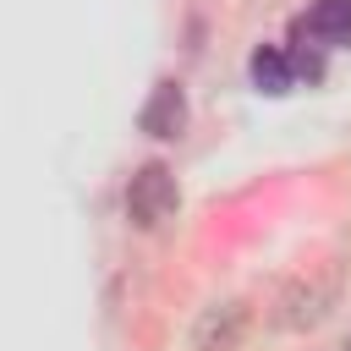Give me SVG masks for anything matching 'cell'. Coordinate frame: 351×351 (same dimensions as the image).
<instances>
[{
  "mask_svg": "<svg viewBox=\"0 0 351 351\" xmlns=\"http://www.w3.org/2000/svg\"><path fill=\"white\" fill-rule=\"evenodd\" d=\"M335 302H340V263L324 258V263H307L302 274H291V280L274 291L269 318H274V329H285V335H307V329H318V324L335 313Z\"/></svg>",
  "mask_w": 351,
  "mask_h": 351,
  "instance_id": "6da1fadb",
  "label": "cell"
},
{
  "mask_svg": "<svg viewBox=\"0 0 351 351\" xmlns=\"http://www.w3.org/2000/svg\"><path fill=\"white\" fill-rule=\"evenodd\" d=\"M176 208H181L176 170H170V165H159V159L137 165V170H132V181H126V219H132L137 230H159L165 219H176Z\"/></svg>",
  "mask_w": 351,
  "mask_h": 351,
  "instance_id": "7a4b0ae2",
  "label": "cell"
},
{
  "mask_svg": "<svg viewBox=\"0 0 351 351\" xmlns=\"http://www.w3.org/2000/svg\"><path fill=\"white\" fill-rule=\"evenodd\" d=\"M247 307L241 302H208L192 324V351H241Z\"/></svg>",
  "mask_w": 351,
  "mask_h": 351,
  "instance_id": "3957f363",
  "label": "cell"
},
{
  "mask_svg": "<svg viewBox=\"0 0 351 351\" xmlns=\"http://www.w3.org/2000/svg\"><path fill=\"white\" fill-rule=\"evenodd\" d=\"M137 126L148 137H181L186 132V93H181V82H170V77L154 82V93L137 110Z\"/></svg>",
  "mask_w": 351,
  "mask_h": 351,
  "instance_id": "277c9868",
  "label": "cell"
},
{
  "mask_svg": "<svg viewBox=\"0 0 351 351\" xmlns=\"http://www.w3.org/2000/svg\"><path fill=\"white\" fill-rule=\"evenodd\" d=\"M302 33L318 49H346L351 44V0H313V11L302 16Z\"/></svg>",
  "mask_w": 351,
  "mask_h": 351,
  "instance_id": "5b68a950",
  "label": "cell"
},
{
  "mask_svg": "<svg viewBox=\"0 0 351 351\" xmlns=\"http://www.w3.org/2000/svg\"><path fill=\"white\" fill-rule=\"evenodd\" d=\"M247 71H252V88H258V93H269V99H280V93H291V82H296V60H291L285 49H274V44H263V49H252V60H247Z\"/></svg>",
  "mask_w": 351,
  "mask_h": 351,
  "instance_id": "8992f818",
  "label": "cell"
},
{
  "mask_svg": "<svg viewBox=\"0 0 351 351\" xmlns=\"http://www.w3.org/2000/svg\"><path fill=\"white\" fill-rule=\"evenodd\" d=\"M335 351H351V329H346V340H340V346H335Z\"/></svg>",
  "mask_w": 351,
  "mask_h": 351,
  "instance_id": "52a82bcc",
  "label": "cell"
}]
</instances>
